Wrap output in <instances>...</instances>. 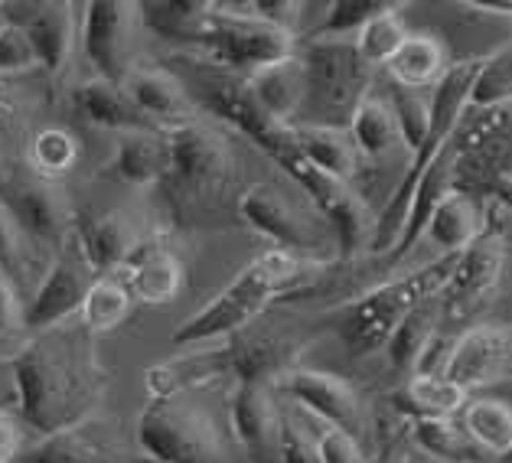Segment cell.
<instances>
[{"label":"cell","instance_id":"obj_1","mask_svg":"<svg viewBox=\"0 0 512 463\" xmlns=\"http://www.w3.org/2000/svg\"><path fill=\"white\" fill-rule=\"evenodd\" d=\"M7 366L23 424H30L43 437L76 428L89 411L95 372L82 366L76 353H62L53 336L27 340L14 349Z\"/></svg>","mask_w":512,"mask_h":463},{"label":"cell","instance_id":"obj_2","mask_svg":"<svg viewBox=\"0 0 512 463\" xmlns=\"http://www.w3.org/2000/svg\"><path fill=\"white\" fill-rule=\"evenodd\" d=\"M310 268H314V261H301L294 255L268 248V252L248 261L206 307H199L193 317H186L170 333V346L196 349L199 343L222 340V336H239L245 327H252L265 314L274 300H278V294L301 284Z\"/></svg>","mask_w":512,"mask_h":463},{"label":"cell","instance_id":"obj_3","mask_svg":"<svg viewBox=\"0 0 512 463\" xmlns=\"http://www.w3.org/2000/svg\"><path fill=\"white\" fill-rule=\"evenodd\" d=\"M457 258V255H454ZM454 258H437L434 265H424L402 278H392L379 287H372L353 304H346L336 320V333H340L343 346L353 359L376 356L389 343V336L402 323L411 310L428 304L444 291L447 278L454 271Z\"/></svg>","mask_w":512,"mask_h":463},{"label":"cell","instance_id":"obj_4","mask_svg":"<svg viewBox=\"0 0 512 463\" xmlns=\"http://www.w3.org/2000/svg\"><path fill=\"white\" fill-rule=\"evenodd\" d=\"M134 437L154 463H232L216 418L186 395L151 398L137 415Z\"/></svg>","mask_w":512,"mask_h":463},{"label":"cell","instance_id":"obj_5","mask_svg":"<svg viewBox=\"0 0 512 463\" xmlns=\"http://www.w3.org/2000/svg\"><path fill=\"white\" fill-rule=\"evenodd\" d=\"M301 62L307 89L294 124L343 131V124H349L359 102L369 95L372 69L356 56L353 43L343 40H310L301 49Z\"/></svg>","mask_w":512,"mask_h":463},{"label":"cell","instance_id":"obj_6","mask_svg":"<svg viewBox=\"0 0 512 463\" xmlns=\"http://www.w3.org/2000/svg\"><path fill=\"white\" fill-rule=\"evenodd\" d=\"M196 49H203L206 62H212V66L245 79L248 72L294 56L301 46H297L294 33L245 17L242 10H235V4H212L206 27L196 40Z\"/></svg>","mask_w":512,"mask_h":463},{"label":"cell","instance_id":"obj_7","mask_svg":"<svg viewBox=\"0 0 512 463\" xmlns=\"http://www.w3.org/2000/svg\"><path fill=\"white\" fill-rule=\"evenodd\" d=\"M167 141V177L160 186H170L183 199H199L229 186L239 173L235 147L219 128L206 121L173 124L164 134Z\"/></svg>","mask_w":512,"mask_h":463},{"label":"cell","instance_id":"obj_8","mask_svg":"<svg viewBox=\"0 0 512 463\" xmlns=\"http://www.w3.org/2000/svg\"><path fill=\"white\" fill-rule=\"evenodd\" d=\"M274 164L284 167L287 177L301 186L310 203L317 206L320 219H327L343 258H353V255L362 252V248H369L372 225H376V219L369 216L366 203H362V196L353 190V186L314 170L301 154H297L294 144L287 147L284 154L274 157Z\"/></svg>","mask_w":512,"mask_h":463},{"label":"cell","instance_id":"obj_9","mask_svg":"<svg viewBox=\"0 0 512 463\" xmlns=\"http://www.w3.org/2000/svg\"><path fill=\"white\" fill-rule=\"evenodd\" d=\"M196 85L190 98L196 108H206L209 115H216L219 121L232 124L242 137H248L255 147H261L274 160L291 147V128H278L258 111V105L248 95L242 75H232L226 69L212 66V62H199L193 69Z\"/></svg>","mask_w":512,"mask_h":463},{"label":"cell","instance_id":"obj_10","mask_svg":"<svg viewBox=\"0 0 512 463\" xmlns=\"http://www.w3.org/2000/svg\"><path fill=\"white\" fill-rule=\"evenodd\" d=\"M239 219L261 239L274 245V252L294 255L301 261H310L323 248V235L317 222L304 219L297 206L271 183H255L239 196Z\"/></svg>","mask_w":512,"mask_h":463},{"label":"cell","instance_id":"obj_11","mask_svg":"<svg viewBox=\"0 0 512 463\" xmlns=\"http://www.w3.org/2000/svg\"><path fill=\"white\" fill-rule=\"evenodd\" d=\"M134 27L137 4H128V0H98V4L82 7L79 40L85 46V56H89L98 72V79L121 82L124 72L134 66Z\"/></svg>","mask_w":512,"mask_h":463},{"label":"cell","instance_id":"obj_12","mask_svg":"<svg viewBox=\"0 0 512 463\" xmlns=\"http://www.w3.org/2000/svg\"><path fill=\"white\" fill-rule=\"evenodd\" d=\"M92 268L85 265V258L79 255L76 245H66L53 258V265L46 268V278L36 287V294L27 300V307L20 310V323L27 330L49 333L56 330L62 320H69L72 314H79L82 297L89 291V284L95 281Z\"/></svg>","mask_w":512,"mask_h":463},{"label":"cell","instance_id":"obj_13","mask_svg":"<svg viewBox=\"0 0 512 463\" xmlns=\"http://www.w3.org/2000/svg\"><path fill=\"white\" fill-rule=\"evenodd\" d=\"M0 206L10 212L17 229L30 239L59 242L69 235L72 209L66 193L53 180L10 173V177L0 180Z\"/></svg>","mask_w":512,"mask_h":463},{"label":"cell","instance_id":"obj_14","mask_svg":"<svg viewBox=\"0 0 512 463\" xmlns=\"http://www.w3.org/2000/svg\"><path fill=\"white\" fill-rule=\"evenodd\" d=\"M512 362V333L506 323H477L467 333H460L451 346L444 379H451L460 392L490 389L506 382Z\"/></svg>","mask_w":512,"mask_h":463},{"label":"cell","instance_id":"obj_15","mask_svg":"<svg viewBox=\"0 0 512 463\" xmlns=\"http://www.w3.org/2000/svg\"><path fill=\"white\" fill-rule=\"evenodd\" d=\"M278 389L291 395L297 405H304L310 415L327 421V428H343L353 434L362 421L359 392L343 375L320 369H284L278 375Z\"/></svg>","mask_w":512,"mask_h":463},{"label":"cell","instance_id":"obj_16","mask_svg":"<svg viewBox=\"0 0 512 463\" xmlns=\"http://www.w3.org/2000/svg\"><path fill=\"white\" fill-rule=\"evenodd\" d=\"M232 434L252 463H278L281 411L268 382H239L232 392Z\"/></svg>","mask_w":512,"mask_h":463},{"label":"cell","instance_id":"obj_17","mask_svg":"<svg viewBox=\"0 0 512 463\" xmlns=\"http://www.w3.org/2000/svg\"><path fill=\"white\" fill-rule=\"evenodd\" d=\"M506 261V245L496 232H483L467 252H460L454 258V271L447 278L444 291L437 294V304H444L447 310H467L473 304H480L486 294H493V287L499 284Z\"/></svg>","mask_w":512,"mask_h":463},{"label":"cell","instance_id":"obj_18","mask_svg":"<svg viewBox=\"0 0 512 463\" xmlns=\"http://www.w3.org/2000/svg\"><path fill=\"white\" fill-rule=\"evenodd\" d=\"M118 85L144 118L167 121L170 128L173 124H183V121L196 118V102L190 98V89H186V85L180 82V75L170 72V69L131 66Z\"/></svg>","mask_w":512,"mask_h":463},{"label":"cell","instance_id":"obj_19","mask_svg":"<svg viewBox=\"0 0 512 463\" xmlns=\"http://www.w3.org/2000/svg\"><path fill=\"white\" fill-rule=\"evenodd\" d=\"M242 82L261 115H265L271 124H278V128H291L297 115H301L304 89H307L301 49L281 62H271L265 69L248 72Z\"/></svg>","mask_w":512,"mask_h":463},{"label":"cell","instance_id":"obj_20","mask_svg":"<svg viewBox=\"0 0 512 463\" xmlns=\"http://www.w3.org/2000/svg\"><path fill=\"white\" fill-rule=\"evenodd\" d=\"M128 268V287L131 300H141V304H170L173 297L183 291V281H186V268H183V258L173 252L167 242L160 239H141V245L134 248L131 258L124 261Z\"/></svg>","mask_w":512,"mask_h":463},{"label":"cell","instance_id":"obj_21","mask_svg":"<svg viewBox=\"0 0 512 463\" xmlns=\"http://www.w3.org/2000/svg\"><path fill=\"white\" fill-rule=\"evenodd\" d=\"M72 245L79 248V255L95 271V278H105V274H115L118 268H124V261L141 245V232H137L128 212H102V216L76 222Z\"/></svg>","mask_w":512,"mask_h":463},{"label":"cell","instance_id":"obj_22","mask_svg":"<svg viewBox=\"0 0 512 463\" xmlns=\"http://www.w3.org/2000/svg\"><path fill=\"white\" fill-rule=\"evenodd\" d=\"M33 46L36 66L49 75H62L79 40V20L72 4H36L27 23L20 27Z\"/></svg>","mask_w":512,"mask_h":463},{"label":"cell","instance_id":"obj_23","mask_svg":"<svg viewBox=\"0 0 512 463\" xmlns=\"http://www.w3.org/2000/svg\"><path fill=\"white\" fill-rule=\"evenodd\" d=\"M105 177L131 190L160 186L167 177V141L157 131L121 134L115 154L105 164Z\"/></svg>","mask_w":512,"mask_h":463},{"label":"cell","instance_id":"obj_24","mask_svg":"<svg viewBox=\"0 0 512 463\" xmlns=\"http://www.w3.org/2000/svg\"><path fill=\"white\" fill-rule=\"evenodd\" d=\"M424 235L431 239V245L437 248L441 258H454L460 252H467V248L483 235L477 203L457 190H444L431 212L428 225H424Z\"/></svg>","mask_w":512,"mask_h":463},{"label":"cell","instance_id":"obj_25","mask_svg":"<svg viewBox=\"0 0 512 463\" xmlns=\"http://www.w3.org/2000/svg\"><path fill=\"white\" fill-rule=\"evenodd\" d=\"M69 98H72V108L89 124H98V128L121 131V134L147 131V118L131 105V98L124 95L118 82H105L95 75V79L79 82Z\"/></svg>","mask_w":512,"mask_h":463},{"label":"cell","instance_id":"obj_26","mask_svg":"<svg viewBox=\"0 0 512 463\" xmlns=\"http://www.w3.org/2000/svg\"><path fill=\"white\" fill-rule=\"evenodd\" d=\"M291 144L314 170L327 173V177L349 183L359 173V154L346 131L336 128H307V124H294L291 128Z\"/></svg>","mask_w":512,"mask_h":463},{"label":"cell","instance_id":"obj_27","mask_svg":"<svg viewBox=\"0 0 512 463\" xmlns=\"http://www.w3.org/2000/svg\"><path fill=\"white\" fill-rule=\"evenodd\" d=\"M385 69H389L398 89H434L437 79L447 72V49L431 33H408V40L398 46V53L389 59Z\"/></svg>","mask_w":512,"mask_h":463},{"label":"cell","instance_id":"obj_28","mask_svg":"<svg viewBox=\"0 0 512 463\" xmlns=\"http://www.w3.org/2000/svg\"><path fill=\"white\" fill-rule=\"evenodd\" d=\"M209 10V0H157V4H137V20H144V27L154 30L160 40L196 49Z\"/></svg>","mask_w":512,"mask_h":463},{"label":"cell","instance_id":"obj_29","mask_svg":"<svg viewBox=\"0 0 512 463\" xmlns=\"http://www.w3.org/2000/svg\"><path fill=\"white\" fill-rule=\"evenodd\" d=\"M460 431L480 454L506 460L512 450V411L499 398H473L460 408Z\"/></svg>","mask_w":512,"mask_h":463},{"label":"cell","instance_id":"obj_30","mask_svg":"<svg viewBox=\"0 0 512 463\" xmlns=\"http://www.w3.org/2000/svg\"><path fill=\"white\" fill-rule=\"evenodd\" d=\"M346 128H349L346 134H349V141H353L356 154L369 157V160L392 157V150L402 144L389 102H382V98H372V95L362 98Z\"/></svg>","mask_w":512,"mask_h":463},{"label":"cell","instance_id":"obj_31","mask_svg":"<svg viewBox=\"0 0 512 463\" xmlns=\"http://www.w3.org/2000/svg\"><path fill=\"white\" fill-rule=\"evenodd\" d=\"M411 441L437 463H483V454L467 441V434L451 418H415Z\"/></svg>","mask_w":512,"mask_h":463},{"label":"cell","instance_id":"obj_32","mask_svg":"<svg viewBox=\"0 0 512 463\" xmlns=\"http://www.w3.org/2000/svg\"><path fill=\"white\" fill-rule=\"evenodd\" d=\"M131 314V294L124 281H118L115 274H105V278H95L89 284V291L82 297L79 317L82 327L89 333H111L118 330Z\"/></svg>","mask_w":512,"mask_h":463},{"label":"cell","instance_id":"obj_33","mask_svg":"<svg viewBox=\"0 0 512 463\" xmlns=\"http://www.w3.org/2000/svg\"><path fill=\"white\" fill-rule=\"evenodd\" d=\"M408 40V27L402 20V4H389L376 14L369 23H362L359 33L353 36V49L356 56L366 62L369 69L376 66H389V59L398 53V46Z\"/></svg>","mask_w":512,"mask_h":463},{"label":"cell","instance_id":"obj_34","mask_svg":"<svg viewBox=\"0 0 512 463\" xmlns=\"http://www.w3.org/2000/svg\"><path fill=\"white\" fill-rule=\"evenodd\" d=\"M398 402L415 418H454L470 398L444 375H411Z\"/></svg>","mask_w":512,"mask_h":463},{"label":"cell","instance_id":"obj_35","mask_svg":"<svg viewBox=\"0 0 512 463\" xmlns=\"http://www.w3.org/2000/svg\"><path fill=\"white\" fill-rule=\"evenodd\" d=\"M509 46H499L496 53L483 56L473 72L467 92V115H486V111L509 108L512 95V72H509Z\"/></svg>","mask_w":512,"mask_h":463},{"label":"cell","instance_id":"obj_36","mask_svg":"<svg viewBox=\"0 0 512 463\" xmlns=\"http://www.w3.org/2000/svg\"><path fill=\"white\" fill-rule=\"evenodd\" d=\"M437 317H441V304H437V297H434L428 304H421L418 310H411V314L395 327L389 343H385V356H389V362L398 372L415 369L424 343L437 333Z\"/></svg>","mask_w":512,"mask_h":463},{"label":"cell","instance_id":"obj_37","mask_svg":"<svg viewBox=\"0 0 512 463\" xmlns=\"http://www.w3.org/2000/svg\"><path fill=\"white\" fill-rule=\"evenodd\" d=\"M14 463H105V454L95 437H89L82 424H76V428L46 434L40 444L20 454Z\"/></svg>","mask_w":512,"mask_h":463},{"label":"cell","instance_id":"obj_38","mask_svg":"<svg viewBox=\"0 0 512 463\" xmlns=\"http://www.w3.org/2000/svg\"><path fill=\"white\" fill-rule=\"evenodd\" d=\"M30 164L36 177L56 180L79 164V141L66 128H43L30 144Z\"/></svg>","mask_w":512,"mask_h":463},{"label":"cell","instance_id":"obj_39","mask_svg":"<svg viewBox=\"0 0 512 463\" xmlns=\"http://www.w3.org/2000/svg\"><path fill=\"white\" fill-rule=\"evenodd\" d=\"M389 7V0H336L323 14V23L314 30L310 40H343L356 36L362 23H369L376 14Z\"/></svg>","mask_w":512,"mask_h":463},{"label":"cell","instance_id":"obj_40","mask_svg":"<svg viewBox=\"0 0 512 463\" xmlns=\"http://www.w3.org/2000/svg\"><path fill=\"white\" fill-rule=\"evenodd\" d=\"M389 108H392L398 137H402V144L408 147V154H415L431 131V98L421 95V92L398 89L395 85V92L389 98Z\"/></svg>","mask_w":512,"mask_h":463},{"label":"cell","instance_id":"obj_41","mask_svg":"<svg viewBox=\"0 0 512 463\" xmlns=\"http://www.w3.org/2000/svg\"><path fill=\"white\" fill-rule=\"evenodd\" d=\"M235 10H242L245 17L268 23V27H278L297 36V20L304 14V4H294V0H248Z\"/></svg>","mask_w":512,"mask_h":463},{"label":"cell","instance_id":"obj_42","mask_svg":"<svg viewBox=\"0 0 512 463\" xmlns=\"http://www.w3.org/2000/svg\"><path fill=\"white\" fill-rule=\"evenodd\" d=\"M27 69H36V56L27 33L14 27V23H4L0 27V79L10 72H27Z\"/></svg>","mask_w":512,"mask_h":463},{"label":"cell","instance_id":"obj_43","mask_svg":"<svg viewBox=\"0 0 512 463\" xmlns=\"http://www.w3.org/2000/svg\"><path fill=\"white\" fill-rule=\"evenodd\" d=\"M314 450L320 463H362V447L356 434L343 428H323L314 441Z\"/></svg>","mask_w":512,"mask_h":463},{"label":"cell","instance_id":"obj_44","mask_svg":"<svg viewBox=\"0 0 512 463\" xmlns=\"http://www.w3.org/2000/svg\"><path fill=\"white\" fill-rule=\"evenodd\" d=\"M27 235L17 229V222L10 219V212L0 206V274L14 278L17 271H23V248H27Z\"/></svg>","mask_w":512,"mask_h":463},{"label":"cell","instance_id":"obj_45","mask_svg":"<svg viewBox=\"0 0 512 463\" xmlns=\"http://www.w3.org/2000/svg\"><path fill=\"white\" fill-rule=\"evenodd\" d=\"M278 463H320L314 441L297 428L294 421L281 418V434H278Z\"/></svg>","mask_w":512,"mask_h":463},{"label":"cell","instance_id":"obj_46","mask_svg":"<svg viewBox=\"0 0 512 463\" xmlns=\"http://www.w3.org/2000/svg\"><path fill=\"white\" fill-rule=\"evenodd\" d=\"M20 304L14 294V284H10L4 274H0V346H4L10 336H14L23 323H20Z\"/></svg>","mask_w":512,"mask_h":463},{"label":"cell","instance_id":"obj_47","mask_svg":"<svg viewBox=\"0 0 512 463\" xmlns=\"http://www.w3.org/2000/svg\"><path fill=\"white\" fill-rule=\"evenodd\" d=\"M20 447V424L7 411H0V463H14L20 457Z\"/></svg>","mask_w":512,"mask_h":463},{"label":"cell","instance_id":"obj_48","mask_svg":"<svg viewBox=\"0 0 512 463\" xmlns=\"http://www.w3.org/2000/svg\"><path fill=\"white\" fill-rule=\"evenodd\" d=\"M464 10H477V14L499 17V20H509V14H512L509 4H464Z\"/></svg>","mask_w":512,"mask_h":463},{"label":"cell","instance_id":"obj_49","mask_svg":"<svg viewBox=\"0 0 512 463\" xmlns=\"http://www.w3.org/2000/svg\"><path fill=\"white\" fill-rule=\"evenodd\" d=\"M7 102H10V95H7V82L0 79V118H4V111H7Z\"/></svg>","mask_w":512,"mask_h":463},{"label":"cell","instance_id":"obj_50","mask_svg":"<svg viewBox=\"0 0 512 463\" xmlns=\"http://www.w3.org/2000/svg\"><path fill=\"white\" fill-rule=\"evenodd\" d=\"M385 463H408V460H402V457H392V460H385Z\"/></svg>","mask_w":512,"mask_h":463}]
</instances>
